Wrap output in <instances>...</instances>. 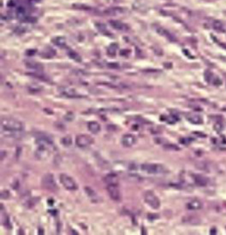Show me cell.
I'll list each match as a JSON object with an SVG mask.
<instances>
[{
    "label": "cell",
    "instance_id": "1",
    "mask_svg": "<svg viewBox=\"0 0 226 235\" xmlns=\"http://www.w3.org/2000/svg\"><path fill=\"white\" fill-rule=\"evenodd\" d=\"M1 129L2 132H23L24 125L16 118L5 116L1 119Z\"/></svg>",
    "mask_w": 226,
    "mask_h": 235
},
{
    "label": "cell",
    "instance_id": "2",
    "mask_svg": "<svg viewBox=\"0 0 226 235\" xmlns=\"http://www.w3.org/2000/svg\"><path fill=\"white\" fill-rule=\"evenodd\" d=\"M140 168L142 171L149 174H163L168 172L164 166L159 163H143Z\"/></svg>",
    "mask_w": 226,
    "mask_h": 235
},
{
    "label": "cell",
    "instance_id": "3",
    "mask_svg": "<svg viewBox=\"0 0 226 235\" xmlns=\"http://www.w3.org/2000/svg\"><path fill=\"white\" fill-rule=\"evenodd\" d=\"M144 200L146 203L149 205L153 210H158L160 207L159 198L157 197L155 193L153 191H146L144 192Z\"/></svg>",
    "mask_w": 226,
    "mask_h": 235
},
{
    "label": "cell",
    "instance_id": "4",
    "mask_svg": "<svg viewBox=\"0 0 226 235\" xmlns=\"http://www.w3.org/2000/svg\"><path fill=\"white\" fill-rule=\"evenodd\" d=\"M59 180H60L61 184L63 185L64 187L67 190L76 191L78 188L77 184L75 181V180L66 174H61Z\"/></svg>",
    "mask_w": 226,
    "mask_h": 235
},
{
    "label": "cell",
    "instance_id": "5",
    "mask_svg": "<svg viewBox=\"0 0 226 235\" xmlns=\"http://www.w3.org/2000/svg\"><path fill=\"white\" fill-rule=\"evenodd\" d=\"M42 185L45 187V189L51 191L57 190L58 186H57V183L54 178V175L52 174H45V175L42 178Z\"/></svg>",
    "mask_w": 226,
    "mask_h": 235
},
{
    "label": "cell",
    "instance_id": "6",
    "mask_svg": "<svg viewBox=\"0 0 226 235\" xmlns=\"http://www.w3.org/2000/svg\"><path fill=\"white\" fill-rule=\"evenodd\" d=\"M94 142L93 139L87 134H80L76 139V144L80 148H87Z\"/></svg>",
    "mask_w": 226,
    "mask_h": 235
},
{
    "label": "cell",
    "instance_id": "7",
    "mask_svg": "<svg viewBox=\"0 0 226 235\" xmlns=\"http://www.w3.org/2000/svg\"><path fill=\"white\" fill-rule=\"evenodd\" d=\"M107 191L109 193L110 197L114 201H120L121 200V191L118 188L117 185H107Z\"/></svg>",
    "mask_w": 226,
    "mask_h": 235
},
{
    "label": "cell",
    "instance_id": "8",
    "mask_svg": "<svg viewBox=\"0 0 226 235\" xmlns=\"http://www.w3.org/2000/svg\"><path fill=\"white\" fill-rule=\"evenodd\" d=\"M52 150V148H49L46 146H38V148L35 151V157L39 160H44L49 156Z\"/></svg>",
    "mask_w": 226,
    "mask_h": 235
},
{
    "label": "cell",
    "instance_id": "9",
    "mask_svg": "<svg viewBox=\"0 0 226 235\" xmlns=\"http://www.w3.org/2000/svg\"><path fill=\"white\" fill-rule=\"evenodd\" d=\"M121 143L124 147H131L136 143V136L130 134H124L121 139Z\"/></svg>",
    "mask_w": 226,
    "mask_h": 235
},
{
    "label": "cell",
    "instance_id": "10",
    "mask_svg": "<svg viewBox=\"0 0 226 235\" xmlns=\"http://www.w3.org/2000/svg\"><path fill=\"white\" fill-rule=\"evenodd\" d=\"M155 29L159 34H160L161 36L165 37V38H167V39H169L170 41H171V42L176 41V38L174 37V35L171 34L169 31H167L165 28H164V27H156Z\"/></svg>",
    "mask_w": 226,
    "mask_h": 235
},
{
    "label": "cell",
    "instance_id": "11",
    "mask_svg": "<svg viewBox=\"0 0 226 235\" xmlns=\"http://www.w3.org/2000/svg\"><path fill=\"white\" fill-rule=\"evenodd\" d=\"M104 183L107 185H118L119 179H118V176L116 175V174L110 173V174H106V175L104 176Z\"/></svg>",
    "mask_w": 226,
    "mask_h": 235
},
{
    "label": "cell",
    "instance_id": "12",
    "mask_svg": "<svg viewBox=\"0 0 226 235\" xmlns=\"http://www.w3.org/2000/svg\"><path fill=\"white\" fill-rule=\"evenodd\" d=\"M26 67L29 69H32L35 72H42L43 71V65L39 63L34 62V61H27L26 62Z\"/></svg>",
    "mask_w": 226,
    "mask_h": 235
},
{
    "label": "cell",
    "instance_id": "13",
    "mask_svg": "<svg viewBox=\"0 0 226 235\" xmlns=\"http://www.w3.org/2000/svg\"><path fill=\"white\" fill-rule=\"evenodd\" d=\"M193 179H194V183L199 186H206L208 185V182H209V180L207 177L200 175V174H194Z\"/></svg>",
    "mask_w": 226,
    "mask_h": 235
},
{
    "label": "cell",
    "instance_id": "14",
    "mask_svg": "<svg viewBox=\"0 0 226 235\" xmlns=\"http://www.w3.org/2000/svg\"><path fill=\"white\" fill-rule=\"evenodd\" d=\"M182 222L188 225H199L201 222V221L198 216H187L182 218Z\"/></svg>",
    "mask_w": 226,
    "mask_h": 235
},
{
    "label": "cell",
    "instance_id": "15",
    "mask_svg": "<svg viewBox=\"0 0 226 235\" xmlns=\"http://www.w3.org/2000/svg\"><path fill=\"white\" fill-rule=\"evenodd\" d=\"M87 128H88V130L90 131L91 133L93 134H99L100 132V129H101L99 123L95 121H89L87 123Z\"/></svg>",
    "mask_w": 226,
    "mask_h": 235
},
{
    "label": "cell",
    "instance_id": "16",
    "mask_svg": "<svg viewBox=\"0 0 226 235\" xmlns=\"http://www.w3.org/2000/svg\"><path fill=\"white\" fill-rule=\"evenodd\" d=\"M203 204L200 202V200H197V199H194L190 202H188L187 203V208L188 210H200L202 208Z\"/></svg>",
    "mask_w": 226,
    "mask_h": 235
},
{
    "label": "cell",
    "instance_id": "17",
    "mask_svg": "<svg viewBox=\"0 0 226 235\" xmlns=\"http://www.w3.org/2000/svg\"><path fill=\"white\" fill-rule=\"evenodd\" d=\"M110 24L111 27H113L116 30H120V31H126L129 29L128 26L124 24L122 21H110Z\"/></svg>",
    "mask_w": 226,
    "mask_h": 235
},
{
    "label": "cell",
    "instance_id": "18",
    "mask_svg": "<svg viewBox=\"0 0 226 235\" xmlns=\"http://www.w3.org/2000/svg\"><path fill=\"white\" fill-rule=\"evenodd\" d=\"M187 121H189L193 124H201L203 122V119L200 115L190 114L187 115Z\"/></svg>",
    "mask_w": 226,
    "mask_h": 235
},
{
    "label": "cell",
    "instance_id": "19",
    "mask_svg": "<svg viewBox=\"0 0 226 235\" xmlns=\"http://www.w3.org/2000/svg\"><path fill=\"white\" fill-rule=\"evenodd\" d=\"M85 191H86V193L87 194V196L90 197V199L93 202H99V196H98L97 193L93 190L92 188L87 186V187H85Z\"/></svg>",
    "mask_w": 226,
    "mask_h": 235
},
{
    "label": "cell",
    "instance_id": "20",
    "mask_svg": "<svg viewBox=\"0 0 226 235\" xmlns=\"http://www.w3.org/2000/svg\"><path fill=\"white\" fill-rule=\"evenodd\" d=\"M1 224L5 226V227H9L10 226V222L9 220V216H7L4 210H3V205L1 204Z\"/></svg>",
    "mask_w": 226,
    "mask_h": 235
},
{
    "label": "cell",
    "instance_id": "21",
    "mask_svg": "<svg viewBox=\"0 0 226 235\" xmlns=\"http://www.w3.org/2000/svg\"><path fill=\"white\" fill-rule=\"evenodd\" d=\"M55 55H56V51L50 47L45 48V50H43V51L41 52V57L43 58H52Z\"/></svg>",
    "mask_w": 226,
    "mask_h": 235
},
{
    "label": "cell",
    "instance_id": "22",
    "mask_svg": "<svg viewBox=\"0 0 226 235\" xmlns=\"http://www.w3.org/2000/svg\"><path fill=\"white\" fill-rule=\"evenodd\" d=\"M63 94L68 98H79L80 96L76 93V92L73 88H64L62 91Z\"/></svg>",
    "mask_w": 226,
    "mask_h": 235
},
{
    "label": "cell",
    "instance_id": "23",
    "mask_svg": "<svg viewBox=\"0 0 226 235\" xmlns=\"http://www.w3.org/2000/svg\"><path fill=\"white\" fill-rule=\"evenodd\" d=\"M212 27L214 30H216L218 32H225V27L220 21H217V20L213 21H212Z\"/></svg>",
    "mask_w": 226,
    "mask_h": 235
},
{
    "label": "cell",
    "instance_id": "24",
    "mask_svg": "<svg viewBox=\"0 0 226 235\" xmlns=\"http://www.w3.org/2000/svg\"><path fill=\"white\" fill-rule=\"evenodd\" d=\"M52 42L54 45L59 46L61 48H64L66 46V40L63 37H56V38H52Z\"/></svg>",
    "mask_w": 226,
    "mask_h": 235
},
{
    "label": "cell",
    "instance_id": "25",
    "mask_svg": "<svg viewBox=\"0 0 226 235\" xmlns=\"http://www.w3.org/2000/svg\"><path fill=\"white\" fill-rule=\"evenodd\" d=\"M61 144L65 147H70L72 145V138L70 135L64 136L61 139Z\"/></svg>",
    "mask_w": 226,
    "mask_h": 235
},
{
    "label": "cell",
    "instance_id": "26",
    "mask_svg": "<svg viewBox=\"0 0 226 235\" xmlns=\"http://www.w3.org/2000/svg\"><path fill=\"white\" fill-rule=\"evenodd\" d=\"M105 12L108 15H117V14L125 12V10H123L122 8H111V9H109L108 10H106Z\"/></svg>",
    "mask_w": 226,
    "mask_h": 235
},
{
    "label": "cell",
    "instance_id": "27",
    "mask_svg": "<svg viewBox=\"0 0 226 235\" xmlns=\"http://www.w3.org/2000/svg\"><path fill=\"white\" fill-rule=\"evenodd\" d=\"M116 50H117V45L116 44H112L110 45L108 48H107V53L108 55L112 57V56H115L116 55Z\"/></svg>",
    "mask_w": 226,
    "mask_h": 235
},
{
    "label": "cell",
    "instance_id": "28",
    "mask_svg": "<svg viewBox=\"0 0 226 235\" xmlns=\"http://www.w3.org/2000/svg\"><path fill=\"white\" fill-rule=\"evenodd\" d=\"M68 55H69V57H70V58H72L73 60H75V61H76V62H81V61H82L81 57L79 56V54H77L76 51H69Z\"/></svg>",
    "mask_w": 226,
    "mask_h": 235
},
{
    "label": "cell",
    "instance_id": "29",
    "mask_svg": "<svg viewBox=\"0 0 226 235\" xmlns=\"http://www.w3.org/2000/svg\"><path fill=\"white\" fill-rule=\"evenodd\" d=\"M163 147L166 151H179L180 150V148L176 145H174V144H166Z\"/></svg>",
    "mask_w": 226,
    "mask_h": 235
},
{
    "label": "cell",
    "instance_id": "30",
    "mask_svg": "<svg viewBox=\"0 0 226 235\" xmlns=\"http://www.w3.org/2000/svg\"><path fill=\"white\" fill-rule=\"evenodd\" d=\"M96 27H97L98 30H99V32L103 33H109V32L107 31V29H106V27H105V26L102 24V23H97Z\"/></svg>",
    "mask_w": 226,
    "mask_h": 235
},
{
    "label": "cell",
    "instance_id": "31",
    "mask_svg": "<svg viewBox=\"0 0 226 235\" xmlns=\"http://www.w3.org/2000/svg\"><path fill=\"white\" fill-rule=\"evenodd\" d=\"M196 168H199V169H201V170H208V164L202 162V163H197L196 165Z\"/></svg>",
    "mask_w": 226,
    "mask_h": 235
},
{
    "label": "cell",
    "instance_id": "32",
    "mask_svg": "<svg viewBox=\"0 0 226 235\" xmlns=\"http://www.w3.org/2000/svg\"><path fill=\"white\" fill-rule=\"evenodd\" d=\"M214 130H215L216 132H221V131L223 130V125H222V123H220V122L215 123V125H214Z\"/></svg>",
    "mask_w": 226,
    "mask_h": 235
},
{
    "label": "cell",
    "instance_id": "33",
    "mask_svg": "<svg viewBox=\"0 0 226 235\" xmlns=\"http://www.w3.org/2000/svg\"><path fill=\"white\" fill-rule=\"evenodd\" d=\"M10 192L8 191L4 190V191H2V192H1V198H3V199H8L9 197H10Z\"/></svg>",
    "mask_w": 226,
    "mask_h": 235
},
{
    "label": "cell",
    "instance_id": "34",
    "mask_svg": "<svg viewBox=\"0 0 226 235\" xmlns=\"http://www.w3.org/2000/svg\"><path fill=\"white\" fill-rule=\"evenodd\" d=\"M205 78H206L207 82H211V81H212V78H213L212 73L209 72V71H206V73H205Z\"/></svg>",
    "mask_w": 226,
    "mask_h": 235
},
{
    "label": "cell",
    "instance_id": "35",
    "mask_svg": "<svg viewBox=\"0 0 226 235\" xmlns=\"http://www.w3.org/2000/svg\"><path fill=\"white\" fill-rule=\"evenodd\" d=\"M212 83L215 86H220L222 84V81H220V79L219 77H214L213 80H212Z\"/></svg>",
    "mask_w": 226,
    "mask_h": 235
},
{
    "label": "cell",
    "instance_id": "36",
    "mask_svg": "<svg viewBox=\"0 0 226 235\" xmlns=\"http://www.w3.org/2000/svg\"><path fill=\"white\" fill-rule=\"evenodd\" d=\"M64 119L65 120H67V121H72L73 119H74V114L73 113H71V112H70V113H68V114L64 116Z\"/></svg>",
    "mask_w": 226,
    "mask_h": 235
},
{
    "label": "cell",
    "instance_id": "37",
    "mask_svg": "<svg viewBox=\"0 0 226 235\" xmlns=\"http://www.w3.org/2000/svg\"><path fill=\"white\" fill-rule=\"evenodd\" d=\"M191 141H192V140H190V139H188V138H183V139H181V140H180V142H182V143L184 144V145L189 144Z\"/></svg>",
    "mask_w": 226,
    "mask_h": 235
},
{
    "label": "cell",
    "instance_id": "38",
    "mask_svg": "<svg viewBox=\"0 0 226 235\" xmlns=\"http://www.w3.org/2000/svg\"><path fill=\"white\" fill-rule=\"evenodd\" d=\"M35 52V51H27V54L28 55V56H32L31 54H33Z\"/></svg>",
    "mask_w": 226,
    "mask_h": 235
}]
</instances>
